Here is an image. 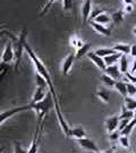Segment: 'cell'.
Masks as SVG:
<instances>
[{"label": "cell", "instance_id": "27", "mask_svg": "<svg viewBox=\"0 0 136 153\" xmlns=\"http://www.w3.org/2000/svg\"><path fill=\"white\" fill-rule=\"evenodd\" d=\"M84 44L85 43L83 42V40L80 39L78 36H76V35H73V36L71 38V47H74V48H76V50L82 48Z\"/></svg>", "mask_w": 136, "mask_h": 153}, {"label": "cell", "instance_id": "28", "mask_svg": "<svg viewBox=\"0 0 136 153\" xmlns=\"http://www.w3.org/2000/svg\"><path fill=\"white\" fill-rule=\"evenodd\" d=\"M5 25H6V24H4V25H0V39L2 38V36H5V35H8V36H10V39L13 40V41H15L17 36H15V35H14L10 31H8V30L6 28Z\"/></svg>", "mask_w": 136, "mask_h": 153}, {"label": "cell", "instance_id": "36", "mask_svg": "<svg viewBox=\"0 0 136 153\" xmlns=\"http://www.w3.org/2000/svg\"><path fill=\"white\" fill-rule=\"evenodd\" d=\"M120 137V133L118 131H114V133H111V134H109V140L110 141H118Z\"/></svg>", "mask_w": 136, "mask_h": 153}, {"label": "cell", "instance_id": "35", "mask_svg": "<svg viewBox=\"0 0 136 153\" xmlns=\"http://www.w3.org/2000/svg\"><path fill=\"white\" fill-rule=\"evenodd\" d=\"M7 71H8V66L0 64V83H1V79H2V77L6 75Z\"/></svg>", "mask_w": 136, "mask_h": 153}, {"label": "cell", "instance_id": "13", "mask_svg": "<svg viewBox=\"0 0 136 153\" xmlns=\"http://www.w3.org/2000/svg\"><path fill=\"white\" fill-rule=\"evenodd\" d=\"M112 49H114L116 52L120 53V55L127 56L131 53L132 45L129 43H116V44H114Z\"/></svg>", "mask_w": 136, "mask_h": 153}, {"label": "cell", "instance_id": "29", "mask_svg": "<svg viewBox=\"0 0 136 153\" xmlns=\"http://www.w3.org/2000/svg\"><path fill=\"white\" fill-rule=\"evenodd\" d=\"M123 5H124V14H129L132 11L134 10V2L131 1V0H125L123 1Z\"/></svg>", "mask_w": 136, "mask_h": 153}, {"label": "cell", "instance_id": "20", "mask_svg": "<svg viewBox=\"0 0 136 153\" xmlns=\"http://www.w3.org/2000/svg\"><path fill=\"white\" fill-rule=\"evenodd\" d=\"M94 53L97 56H99V57H101V58H106L108 56L116 53V51L112 48H99V49H97L94 51Z\"/></svg>", "mask_w": 136, "mask_h": 153}, {"label": "cell", "instance_id": "34", "mask_svg": "<svg viewBox=\"0 0 136 153\" xmlns=\"http://www.w3.org/2000/svg\"><path fill=\"white\" fill-rule=\"evenodd\" d=\"M54 1H48V2H45V5H44V7L42 8V10H41V13H40V16H43L44 14H47V11L49 10V6L54 5Z\"/></svg>", "mask_w": 136, "mask_h": 153}, {"label": "cell", "instance_id": "37", "mask_svg": "<svg viewBox=\"0 0 136 153\" xmlns=\"http://www.w3.org/2000/svg\"><path fill=\"white\" fill-rule=\"evenodd\" d=\"M125 76L128 78V82H131V83H133V84H135L136 85V76H134L132 73H127V74H125Z\"/></svg>", "mask_w": 136, "mask_h": 153}, {"label": "cell", "instance_id": "15", "mask_svg": "<svg viewBox=\"0 0 136 153\" xmlns=\"http://www.w3.org/2000/svg\"><path fill=\"white\" fill-rule=\"evenodd\" d=\"M68 136L74 137L76 140H81V138L86 137V134H85V131L83 128H81V127H75V128H71L69 129Z\"/></svg>", "mask_w": 136, "mask_h": 153}, {"label": "cell", "instance_id": "1", "mask_svg": "<svg viewBox=\"0 0 136 153\" xmlns=\"http://www.w3.org/2000/svg\"><path fill=\"white\" fill-rule=\"evenodd\" d=\"M25 51L27 52V56L30 57V59L32 60L33 65L35 67V71L38 73L39 76H41L44 79V82L47 83L48 85V88H49V92L51 94V98H52V101H54V112H56V116H57V119H58V123H59V126L61 128L62 133L65 134L66 136H68V133H69V129L71 127L68 126L67 121L65 120L64 116L61 114V110H60V104H59V100H58V97H57V93H56V90H54V83H52V79H51V76H50L49 71H48V68L45 67V65L43 64V61L39 58L36 53L31 49V47L26 43L25 45Z\"/></svg>", "mask_w": 136, "mask_h": 153}, {"label": "cell", "instance_id": "7", "mask_svg": "<svg viewBox=\"0 0 136 153\" xmlns=\"http://www.w3.org/2000/svg\"><path fill=\"white\" fill-rule=\"evenodd\" d=\"M76 59L75 53H69L62 60V65H61V71H62V75L64 76H68L71 74V71L74 65V61Z\"/></svg>", "mask_w": 136, "mask_h": 153}, {"label": "cell", "instance_id": "39", "mask_svg": "<svg viewBox=\"0 0 136 153\" xmlns=\"http://www.w3.org/2000/svg\"><path fill=\"white\" fill-rule=\"evenodd\" d=\"M114 150H116L114 148H110L108 150H106V151H98L95 153H114Z\"/></svg>", "mask_w": 136, "mask_h": 153}, {"label": "cell", "instance_id": "17", "mask_svg": "<svg viewBox=\"0 0 136 153\" xmlns=\"http://www.w3.org/2000/svg\"><path fill=\"white\" fill-rule=\"evenodd\" d=\"M93 22L98 23V24H101V25H107L108 23L111 22V16L104 11V13H102V14H100L99 16L95 17V18L93 19Z\"/></svg>", "mask_w": 136, "mask_h": 153}, {"label": "cell", "instance_id": "38", "mask_svg": "<svg viewBox=\"0 0 136 153\" xmlns=\"http://www.w3.org/2000/svg\"><path fill=\"white\" fill-rule=\"evenodd\" d=\"M129 55H131L134 59H136V45H132L131 53H129Z\"/></svg>", "mask_w": 136, "mask_h": 153}, {"label": "cell", "instance_id": "21", "mask_svg": "<svg viewBox=\"0 0 136 153\" xmlns=\"http://www.w3.org/2000/svg\"><path fill=\"white\" fill-rule=\"evenodd\" d=\"M119 71L121 74H127L128 73V58L127 56H121V58L119 59Z\"/></svg>", "mask_w": 136, "mask_h": 153}, {"label": "cell", "instance_id": "18", "mask_svg": "<svg viewBox=\"0 0 136 153\" xmlns=\"http://www.w3.org/2000/svg\"><path fill=\"white\" fill-rule=\"evenodd\" d=\"M114 90L119 93L121 97L126 98L127 97V83L125 82H120V81H117L116 84H114Z\"/></svg>", "mask_w": 136, "mask_h": 153}, {"label": "cell", "instance_id": "10", "mask_svg": "<svg viewBox=\"0 0 136 153\" xmlns=\"http://www.w3.org/2000/svg\"><path fill=\"white\" fill-rule=\"evenodd\" d=\"M104 126H106V129L109 134L114 133L118 129V126H119V116H111L109 117L108 119L104 123Z\"/></svg>", "mask_w": 136, "mask_h": 153}, {"label": "cell", "instance_id": "3", "mask_svg": "<svg viewBox=\"0 0 136 153\" xmlns=\"http://www.w3.org/2000/svg\"><path fill=\"white\" fill-rule=\"evenodd\" d=\"M52 98H51V94L48 95L47 98L42 100V101H40L38 103H30V108L33 109L35 111V114H36V118H38V125L40 124H42L44 121V117L45 115L49 112L50 108H51V105H52Z\"/></svg>", "mask_w": 136, "mask_h": 153}, {"label": "cell", "instance_id": "6", "mask_svg": "<svg viewBox=\"0 0 136 153\" xmlns=\"http://www.w3.org/2000/svg\"><path fill=\"white\" fill-rule=\"evenodd\" d=\"M30 104L27 105H23V107H17V108H13V109L6 110V111H2L0 112V126L2 125L6 120L10 119L11 117H14L15 115L19 114V112H23V111H26V110H30Z\"/></svg>", "mask_w": 136, "mask_h": 153}, {"label": "cell", "instance_id": "41", "mask_svg": "<svg viewBox=\"0 0 136 153\" xmlns=\"http://www.w3.org/2000/svg\"><path fill=\"white\" fill-rule=\"evenodd\" d=\"M5 152V146H1L0 148V153H4Z\"/></svg>", "mask_w": 136, "mask_h": 153}, {"label": "cell", "instance_id": "5", "mask_svg": "<svg viewBox=\"0 0 136 153\" xmlns=\"http://www.w3.org/2000/svg\"><path fill=\"white\" fill-rule=\"evenodd\" d=\"M15 59V53H14V44L11 41L7 42L5 45V49L2 51V53L0 56V62L2 65H9L11 62H14Z\"/></svg>", "mask_w": 136, "mask_h": 153}, {"label": "cell", "instance_id": "23", "mask_svg": "<svg viewBox=\"0 0 136 153\" xmlns=\"http://www.w3.org/2000/svg\"><path fill=\"white\" fill-rule=\"evenodd\" d=\"M124 101H125V107L127 110H131V111H135L136 110V100L132 97H126L124 98Z\"/></svg>", "mask_w": 136, "mask_h": 153}, {"label": "cell", "instance_id": "14", "mask_svg": "<svg viewBox=\"0 0 136 153\" xmlns=\"http://www.w3.org/2000/svg\"><path fill=\"white\" fill-rule=\"evenodd\" d=\"M104 74H107V75L110 76L111 78H114L116 82H117V79H119L120 75H121V73H120V71H119V67L117 65L107 66V68H106V71H104Z\"/></svg>", "mask_w": 136, "mask_h": 153}, {"label": "cell", "instance_id": "43", "mask_svg": "<svg viewBox=\"0 0 136 153\" xmlns=\"http://www.w3.org/2000/svg\"><path fill=\"white\" fill-rule=\"evenodd\" d=\"M134 117H135V118H136V110H135V111H134Z\"/></svg>", "mask_w": 136, "mask_h": 153}, {"label": "cell", "instance_id": "2", "mask_svg": "<svg viewBox=\"0 0 136 153\" xmlns=\"http://www.w3.org/2000/svg\"><path fill=\"white\" fill-rule=\"evenodd\" d=\"M26 35L27 31L25 27L22 28V31L19 32L18 36L16 38V40L14 41V53H15V59H14V67L15 69H17V67L19 65V62L22 60L23 57V51L25 50V45H26Z\"/></svg>", "mask_w": 136, "mask_h": 153}, {"label": "cell", "instance_id": "19", "mask_svg": "<svg viewBox=\"0 0 136 153\" xmlns=\"http://www.w3.org/2000/svg\"><path fill=\"white\" fill-rule=\"evenodd\" d=\"M121 56L123 55H120V53H118V52H116V53H114V55L108 56V57L103 58L104 64H106V66L116 65V62H118V61H119V59L121 58Z\"/></svg>", "mask_w": 136, "mask_h": 153}, {"label": "cell", "instance_id": "12", "mask_svg": "<svg viewBox=\"0 0 136 153\" xmlns=\"http://www.w3.org/2000/svg\"><path fill=\"white\" fill-rule=\"evenodd\" d=\"M88 24L92 26V28L95 32H98L99 34H101L103 36H109L111 34V30L107 27L106 25H101V24H98V23L93 22V21H88Z\"/></svg>", "mask_w": 136, "mask_h": 153}, {"label": "cell", "instance_id": "16", "mask_svg": "<svg viewBox=\"0 0 136 153\" xmlns=\"http://www.w3.org/2000/svg\"><path fill=\"white\" fill-rule=\"evenodd\" d=\"M95 95H97V98H98L100 101H102L103 103H108L109 102V91L106 88H99L98 91H97V93H95Z\"/></svg>", "mask_w": 136, "mask_h": 153}, {"label": "cell", "instance_id": "44", "mask_svg": "<svg viewBox=\"0 0 136 153\" xmlns=\"http://www.w3.org/2000/svg\"><path fill=\"white\" fill-rule=\"evenodd\" d=\"M135 100H136V94H135Z\"/></svg>", "mask_w": 136, "mask_h": 153}, {"label": "cell", "instance_id": "4", "mask_svg": "<svg viewBox=\"0 0 136 153\" xmlns=\"http://www.w3.org/2000/svg\"><path fill=\"white\" fill-rule=\"evenodd\" d=\"M36 88H35V92L32 97V101L31 103H38L40 101H42L47 98V88H48V85L47 83L44 82V79L41 76L38 75V78H36Z\"/></svg>", "mask_w": 136, "mask_h": 153}, {"label": "cell", "instance_id": "8", "mask_svg": "<svg viewBox=\"0 0 136 153\" xmlns=\"http://www.w3.org/2000/svg\"><path fill=\"white\" fill-rule=\"evenodd\" d=\"M76 141L78 143V145H80V148H82L83 150L87 151V152L95 153L99 151L95 142L90 140V138H87V137H84V138H81V140H76Z\"/></svg>", "mask_w": 136, "mask_h": 153}, {"label": "cell", "instance_id": "9", "mask_svg": "<svg viewBox=\"0 0 136 153\" xmlns=\"http://www.w3.org/2000/svg\"><path fill=\"white\" fill-rule=\"evenodd\" d=\"M92 1H83L81 6L82 13V22L83 24H86L90 21V16L92 13Z\"/></svg>", "mask_w": 136, "mask_h": 153}, {"label": "cell", "instance_id": "26", "mask_svg": "<svg viewBox=\"0 0 136 153\" xmlns=\"http://www.w3.org/2000/svg\"><path fill=\"white\" fill-rule=\"evenodd\" d=\"M125 14H124V11L123 10H118V11H114V14L111 15V21H114V23H117V24H119L124 21V18H125Z\"/></svg>", "mask_w": 136, "mask_h": 153}, {"label": "cell", "instance_id": "25", "mask_svg": "<svg viewBox=\"0 0 136 153\" xmlns=\"http://www.w3.org/2000/svg\"><path fill=\"white\" fill-rule=\"evenodd\" d=\"M134 118V111H131V110H127L125 107H123L121 109V114L119 115V120L121 119H133Z\"/></svg>", "mask_w": 136, "mask_h": 153}, {"label": "cell", "instance_id": "30", "mask_svg": "<svg viewBox=\"0 0 136 153\" xmlns=\"http://www.w3.org/2000/svg\"><path fill=\"white\" fill-rule=\"evenodd\" d=\"M127 94L128 97H135L136 94V85L131 82H127Z\"/></svg>", "mask_w": 136, "mask_h": 153}, {"label": "cell", "instance_id": "22", "mask_svg": "<svg viewBox=\"0 0 136 153\" xmlns=\"http://www.w3.org/2000/svg\"><path fill=\"white\" fill-rule=\"evenodd\" d=\"M91 51V45L90 44L85 43L82 48L76 50V53H75V57H76L77 59H80L82 57H84V56H87V53Z\"/></svg>", "mask_w": 136, "mask_h": 153}, {"label": "cell", "instance_id": "11", "mask_svg": "<svg viewBox=\"0 0 136 153\" xmlns=\"http://www.w3.org/2000/svg\"><path fill=\"white\" fill-rule=\"evenodd\" d=\"M87 58L90 59V60L92 61L94 65L98 67L100 71H106V68H107V66H106V64H104V60L103 58H101V57H99V56H97L95 53H94V51H90L88 53H87L86 56Z\"/></svg>", "mask_w": 136, "mask_h": 153}, {"label": "cell", "instance_id": "32", "mask_svg": "<svg viewBox=\"0 0 136 153\" xmlns=\"http://www.w3.org/2000/svg\"><path fill=\"white\" fill-rule=\"evenodd\" d=\"M14 153H28V150H25L24 148H22L21 143L14 142Z\"/></svg>", "mask_w": 136, "mask_h": 153}, {"label": "cell", "instance_id": "24", "mask_svg": "<svg viewBox=\"0 0 136 153\" xmlns=\"http://www.w3.org/2000/svg\"><path fill=\"white\" fill-rule=\"evenodd\" d=\"M100 79L102 81V83H103L107 88H114L116 81H114V78H111L110 76H108L107 74H102V75H101V77H100Z\"/></svg>", "mask_w": 136, "mask_h": 153}, {"label": "cell", "instance_id": "45", "mask_svg": "<svg viewBox=\"0 0 136 153\" xmlns=\"http://www.w3.org/2000/svg\"><path fill=\"white\" fill-rule=\"evenodd\" d=\"M131 153H134V152H131Z\"/></svg>", "mask_w": 136, "mask_h": 153}, {"label": "cell", "instance_id": "33", "mask_svg": "<svg viewBox=\"0 0 136 153\" xmlns=\"http://www.w3.org/2000/svg\"><path fill=\"white\" fill-rule=\"evenodd\" d=\"M61 5H62V10L65 11V13H69L71 11V8H73V2L71 1H61Z\"/></svg>", "mask_w": 136, "mask_h": 153}, {"label": "cell", "instance_id": "42", "mask_svg": "<svg viewBox=\"0 0 136 153\" xmlns=\"http://www.w3.org/2000/svg\"><path fill=\"white\" fill-rule=\"evenodd\" d=\"M133 34H134V35L136 36V26L134 28H133Z\"/></svg>", "mask_w": 136, "mask_h": 153}, {"label": "cell", "instance_id": "40", "mask_svg": "<svg viewBox=\"0 0 136 153\" xmlns=\"http://www.w3.org/2000/svg\"><path fill=\"white\" fill-rule=\"evenodd\" d=\"M132 73H136V59H134L133 61V64H132V69H131Z\"/></svg>", "mask_w": 136, "mask_h": 153}, {"label": "cell", "instance_id": "31", "mask_svg": "<svg viewBox=\"0 0 136 153\" xmlns=\"http://www.w3.org/2000/svg\"><path fill=\"white\" fill-rule=\"evenodd\" d=\"M118 141H119V144L121 148H124V149L129 148V138H128V136H121V135H120Z\"/></svg>", "mask_w": 136, "mask_h": 153}]
</instances>
